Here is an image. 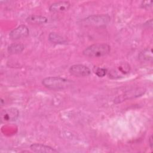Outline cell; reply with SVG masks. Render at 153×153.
Masks as SVG:
<instances>
[{
  "label": "cell",
  "instance_id": "6da1fadb",
  "mask_svg": "<svg viewBox=\"0 0 153 153\" xmlns=\"http://www.w3.org/2000/svg\"><path fill=\"white\" fill-rule=\"evenodd\" d=\"M42 84L48 89L60 90L71 86L72 81L59 76H49L44 78L42 81Z\"/></svg>",
  "mask_w": 153,
  "mask_h": 153
},
{
  "label": "cell",
  "instance_id": "7a4b0ae2",
  "mask_svg": "<svg viewBox=\"0 0 153 153\" xmlns=\"http://www.w3.org/2000/svg\"><path fill=\"white\" fill-rule=\"evenodd\" d=\"M111 51V47L105 43H97L85 48L82 54L88 57H101L106 56Z\"/></svg>",
  "mask_w": 153,
  "mask_h": 153
},
{
  "label": "cell",
  "instance_id": "3957f363",
  "mask_svg": "<svg viewBox=\"0 0 153 153\" xmlns=\"http://www.w3.org/2000/svg\"><path fill=\"white\" fill-rule=\"evenodd\" d=\"M110 21L108 15H94L89 16L82 20V23L86 26H102L107 25Z\"/></svg>",
  "mask_w": 153,
  "mask_h": 153
},
{
  "label": "cell",
  "instance_id": "277c9868",
  "mask_svg": "<svg viewBox=\"0 0 153 153\" xmlns=\"http://www.w3.org/2000/svg\"><path fill=\"white\" fill-rule=\"evenodd\" d=\"M69 73L75 76L84 77L91 74V70L83 65H74L69 69Z\"/></svg>",
  "mask_w": 153,
  "mask_h": 153
},
{
  "label": "cell",
  "instance_id": "5b68a950",
  "mask_svg": "<svg viewBox=\"0 0 153 153\" xmlns=\"http://www.w3.org/2000/svg\"><path fill=\"white\" fill-rule=\"evenodd\" d=\"M29 30L28 27L24 25H22L11 30L9 33V37L11 39L17 40L22 38L26 37L29 35Z\"/></svg>",
  "mask_w": 153,
  "mask_h": 153
},
{
  "label": "cell",
  "instance_id": "8992f818",
  "mask_svg": "<svg viewBox=\"0 0 153 153\" xmlns=\"http://www.w3.org/2000/svg\"><path fill=\"white\" fill-rule=\"evenodd\" d=\"M19 115V111L15 108L4 109L1 114V121L3 122H11L16 121Z\"/></svg>",
  "mask_w": 153,
  "mask_h": 153
},
{
  "label": "cell",
  "instance_id": "52a82bcc",
  "mask_svg": "<svg viewBox=\"0 0 153 153\" xmlns=\"http://www.w3.org/2000/svg\"><path fill=\"white\" fill-rule=\"evenodd\" d=\"M30 149L35 152L41 153H54L57 152L58 151L54 148L40 143H33L30 146Z\"/></svg>",
  "mask_w": 153,
  "mask_h": 153
},
{
  "label": "cell",
  "instance_id": "ba28073f",
  "mask_svg": "<svg viewBox=\"0 0 153 153\" xmlns=\"http://www.w3.org/2000/svg\"><path fill=\"white\" fill-rule=\"evenodd\" d=\"M71 6L68 1H58L51 4L49 10L51 12H63L67 11Z\"/></svg>",
  "mask_w": 153,
  "mask_h": 153
},
{
  "label": "cell",
  "instance_id": "9c48e42d",
  "mask_svg": "<svg viewBox=\"0 0 153 153\" xmlns=\"http://www.w3.org/2000/svg\"><path fill=\"white\" fill-rule=\"evenodd\" d=\"M47 18L43 16L32 14L26 18V22L32 25H41L47 22Z\"/></svg>",
  "mask_w": 153,
  "mask_h": 153
},
{
  "label": "cell",
  "instance_id": "30bf717a",
  "mask_svg": "<svg viewBox=\"0 0 153 153\" xmlns=\"http://www.w3.org/2000/svg\"><path fill=\"white\" fill-rule=\"evenodd\" d=\"M48 40L56 44H63L66 42V40L61 35L56 32H51L48 35Z\"/></svg>",
  "mask_w": 153,
  "mask_h": 153
},
{
  "label": "cell",
  "instance_id": "8fae6325",
  "mask_svg": "<svg viewBox=\"0 0 153 153\" xmlns=\"http://www.w3.org/2000/svg\"><path fill=\"white\" fill-rule=\"evenodd\" d=\"M139 58L142 61H152V51L151 48H146L141 51L139 54Z\"/></svg>",
  "mask_w": 153,
  "mask_h": 153
},
{
  "label": "cell",
  "instance_id": "7c38bea8",
  "mask_svg": "<svg viewBox=\"0 0 153 153\" xmlns=\"http://www.w3.org/2000/svg\"><path fill=\"white\" fill-rule=\"evenodd\" d=\"M24 50V45L21 44H13L8 47L7 50L10 54H14L21 53Z\"/></svg>",
  "mask_w": 153,
  "mask_h": 153
},
{
  "label": "cell",
  "instance_id": "4fadbf2b",
  "mask_svg": "<svg viewBox=\"0 0 153 153\" xmlns=\"http://www.w3.org/2000/svg\"><path fill=\"white\" fill-rule=\"evenodd\" d=\"M107 74V69L105 68H99L96 71V74L99 77H103Z\"/></svg>",
  "mask_w": 153,
  "mask_h": 153
},
{
  "label": "cell",
  "instance_id": "5bb4252c",
  "mask_svg": "<svg viewBox=\"0 0 153 153\" xmlns=\"http://www.w3.org/2000/svg\"><path fill=\"white\" fill-rule=\"evenodd\" d=\"M152 3H153V1H143V2H142L141 7L143 8L148 9L150 7H152Z\"/></svg>",
  "mask_w": 153,
  "mask_h": 153
},
{
  "label": "cell",
  "instance_id": "9a60e30c",
  "mask_svg": "<svg viewBox=\"0 0 153 153\" xmlns=\"http://www.w3.org/2000/svg\"><path fill=\"white\" fill-rule=\"evenodd\" d=\"M148 143H149V146L151 149H152V147H153V142H152V136H151L149 139V140H148Z\"/></svg>",
  "mask_w": 153,
  "mask_h": 153
}]
</instances>
